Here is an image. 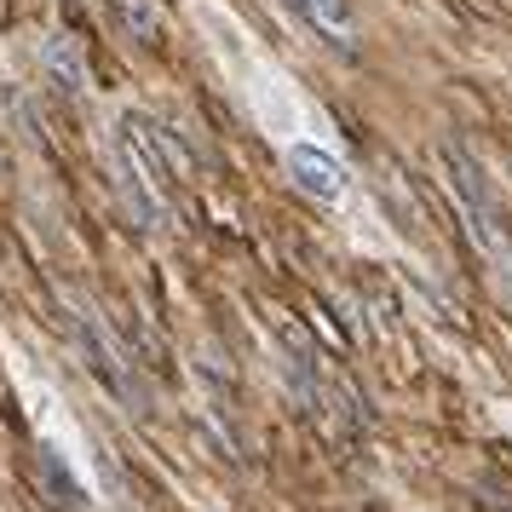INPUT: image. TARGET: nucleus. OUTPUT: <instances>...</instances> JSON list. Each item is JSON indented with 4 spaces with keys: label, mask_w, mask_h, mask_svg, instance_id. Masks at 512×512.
<instances>
[{
    "label": "nucleus",
    "mask_w": 512,
    "mask_h": 512,
    "mask_svg": "<svg viewBox=\"0 0 512 512\" xmlns=\"http://www.w3.org/2000/svg\"><path fill=\"white\" fill-rule=\"evenodd\" d=\"M294 6L323 29L328 41H340V47L351 41V6H346V0H294Z\"/></svg>",
    "instance_id": "obj_2"
},
{
    "label": "nucleus",
    "mask_w": 512,
    "mask_h": 512,
    "mask_svg": "<svg viewBox=\"0 0 512 512\" xmlns=\"http://www.w3.org/2000/svg\"><path fill=\"white\" fill-rule=\"evenodd\" d=\"M288 179L305 190V196H317V202H340L351 190V173L340 156H328L323 144H288Z\"/></svg>",
    "instance_id": "obj_1"
}]
</instances>
